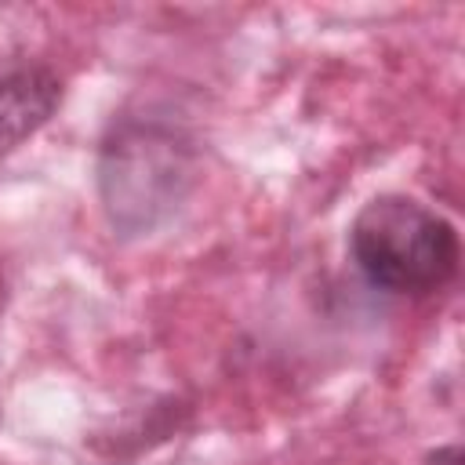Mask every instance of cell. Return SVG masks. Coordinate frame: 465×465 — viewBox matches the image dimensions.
<instances>
[{
	"label": "cell",
	"instance_id": "obj_3",
	"mask_svg": "<svg viewBox=\"0 0 465 465\" xmlns=\"http://www.w3.org/2000/svg\"><path fill=\"white\" fill-rule=\"evenodd\" d=\"M62 80L51 69H18L0 80V160L33 138L58 109Z\"/></svg>",
	"mask_w": 465,
	"mask_h": 465
},
{
	"label": "cell",
	"instance_id": "obj_2",
	"mask_svg": "<svg viewBox=\"0 0 465 465\" xmlns=\"http://www.w3.org/2000/svg\"><path fill=\"white\" fill-rule=\"evenodd\" d=\"M189 182V145L156 120H124L102 145V203L124 236L149 232L156 222H163L182 203Z\"/></svg>",
	"mask_w": 465,
	"mask_h": 465
},
{
	"label": "cell",
	"instance_id": "obj_1",
	"mask_svg": "<svg viewBox=\"0 0 465 465\" xmlns=\"http://www.w3.org/2000/svg\"><path fill=\"white\" fill-rule=\"evenodd\" d=\"M349 254L360 276L389 294H432L458 272V229L403 193L363 203L349 229Z\"/></svg>",
	"mask_w": 465,
	"mask_h": 465
}]
</instances>
